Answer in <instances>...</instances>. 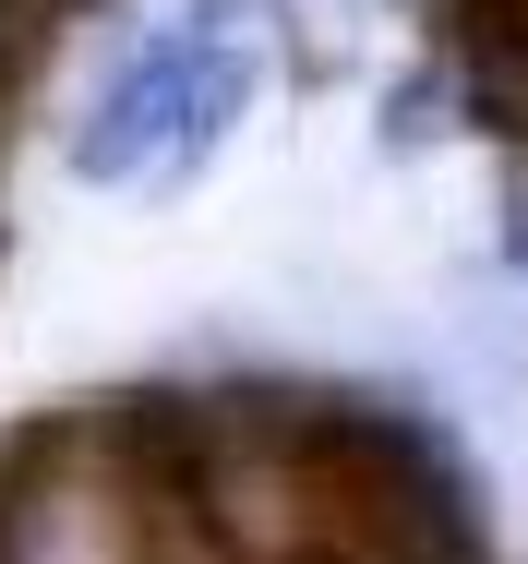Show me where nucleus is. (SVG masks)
Masks as SVG:
<instances>
[{"instance_id":"f257e3e1","label":"nucleus","mask_w":528,"mask_h":564,"mask_svg":"<svg viewBox=\"0 0 528 564\" xmlns=\"http://www.w3.org/2000/svg\"><path fill=\"white\" fill-rule=\"evenodd\" d=\"M265 0H181L169 24H144L120 61L97 73V97L73 109L61 156L85 193H157L193 181L216 144L240 132L252 85H265Z\"/></svg>"},{"instance_id":"f03ea898","label":"nucleus","mask_w":528,"mask_h":564,"mask_svg":"<svg viewBox=\"0 0 528 564\" xmlns=\"http://www.w3.org/2000/svg\"><path fill=\"white\" fill-rule=\"evenodd\" d=\"M169 480L144 409H73L0 445V564H157Z\"/></svg>"},{"instance_id":"7ed1b4c3","label":"nucleus","mask_w":528,"mask_h":564,"mask_svg":"<svg viewBox=\"0 0 528 564\" xmlns=\"http://www.w3.org/2000/svg\"><path fill=\"white\" fill-rule=\"evenodd\" d=\"M49 36H61V0H0V97L49 61Z\"/></svg>"}]
</instances>
